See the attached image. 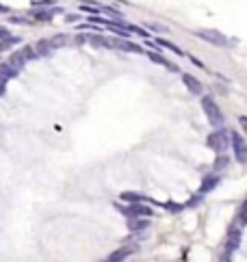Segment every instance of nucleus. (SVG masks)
Listing matches in <instances>:
<instances>
[{"label":"nucleus","instance_id":"3","mask_svg":"<svg viewBox=\"0 0 247 262\" xmlns=\"http://www.w3.org/2000/svg\"><path fill=\"white\" fill-rule=\"evenodd\" d=\"M206 143H208L210 150H215L217 154H224L228 147H230V134L226 132V128H217L215 132L208 134Z\"/></svg>","mask_w":247,"mask_h":262},{"label":"nucleus","instance_id":"8","mask_svg":"<svg viewBox=\"0 0 247 262\" xmlns=\"http://www.w3.org/2000/svg\"><path fill=\"white\" fill-rule=\"evenodd\" d=\"M182 82H184L186 89H189V91L193 93V95H202V93H204V85L195 78V76H191V74H182Z\"/></svg>","mask_w":247,"mask_h":262},{"label":"nucleus","instance_id":"9","mask_svg":"<svg viewBox=\"0 0 247 262\" xmlns=\"http://www.w3.org/2000/svg\"><path fill=\"white\" fill-rule=\"evenodd\" d=\"M132 252H135V247H122V249H117V252H113L108 256V262H124Z\"/></svg>","mask_w":247,"mask_h":262},{"label":"nucleus","instance_id":"17","mask_svg":"<svg viewBox=\"0 0 247 262\" xmlns=\"http://www.w3.org/2000/svg\"><path fill=\"white\" fill-rule=\"evenodd\" d=\"M17 74H20V71H15V69L11 67L9 63H0V76H2L4 80H11V78H15Z\"/></svg>","mask_w":247,"mask_h":262},{"label":"nucleus","instance_id":"24","mask_svg":"<svg viewBox=\"0 0 247 262\" xmlns=\"http://www.w3.org/2000/svg\"><path fill=\"white\" fill-rule=\"evenodd\" d=\"M189 59H191V63H193V65H195V67H200V69L204 67V63L200 61V59H195V57H191V55H189Z\"/></svg>","mask_w":247,"mask_h":262},{"label":"nucleus","instance_id":"16","mask_svg":"<svg viewBox=\"0 0 247 262\" xmlns=\"http://www.w3.org/2000/svg\"><path fill=\"white\" fill-rule=\"evenodd\" d=\"M85 41H89V44H93V46H102V48H113V41L104 39L102 35H87Z\"/></svg>","mask_w":247,"mask_h":262},{"label":"nucleus","instance_id":"23","mask_svg":"<svg viewBox=\"0 0 247 262\" xmlns=\"http://www.w3.org/2000/svg\"><path fill=\"white\" fill-rule=\"evenodd\" d=\"M219 262H232V254L230 252H224V254H221V260Z\"/></svg>","mask_w":247,"mask_h":262},{"label":"nucleus","instance_id":"22","mask_svg":"<svg viewBox=\"0 0 247 262\" xmlns=\"http://www.w3.org/2000/svg\"><path fill=\"white\" fill-rule=\"evenodd\" d=\"M50 4H54V0H37L35 7H50Z\"/></svg>","mask_w":247,"mask_h":262},{"label":"nucleus","instance_id":"13","mask_svg":"<svg viewBox=\"0 0 247 262\" xmlns=\"http://www.w3.org/2000/svg\"><path fill=\"white\" fill-rule=\"evenodd\" d=\"M52 50H54V48L50 44V39H41L39 44L35 46V55H37V57H48Z\"/></svg>","mask_w":247,"mask_h":262},{"label":"nucleus","instance_id":"25","mask_svg":"<svg viewBox=\"0 0 247 262\" xmlns=\"http://www.w3.org/2000/svg\"><path fill=\"white\" fill-rule=\"evenodd\" d=\"M9 28H4V26H0V39H4V37H9Z\"/></svg>","mask_w":247,"mask_h":262},{"label":"nucleus","instance_id":"5","mask_svg":"<svg viewBox=\"0 0 247 262\" xmlns=\"http://www.w3.org/2000/svg\"><path fill=\"white\" fill-rule=\"evenodd\" d=\"M122 210V214H126L128 219H137V217H152L154 210L143 204H128V206H122L119 208Z\"/></svg>","mask_w":247,"mask_h":262},{"label":"nucleus","instance_id":"7","mask_svg":"<svg viewBox=\"0 0 247 262\" xmlns=\"http://www.w3.org/2000/svg\"><path fill=\"white\" fill-rule=\"evenodd\" d=\"M241 234H243V232H241V228L239 225H232L230 228V232H228V243H226V252H237L239 249V245H241Z\"/></svg>","mask_w":247,"mask_h":262},{"label":"nucleus","instance_id":"14","mask_svg":"<svg viewBox=\"0 0 247 262\" xmlns=\"http://www.w3.org/2000/svg\"><path fill=\"white\" fill-rule=\"evenodd\" d=\"M154 46H159V48H167V50H171V52H176V55H182V57H186L182 50L176 46V44H171V41H167V39H163V37H156L154 39Z\"/></svg>","mask_w":247,"mask_h":262},{"label":"nucleus","instance_id":"28","mask_svg":"<svg viewBox=\"0 0 247 262\" xmlns=\"http://www.w3.org/2000/svg\"><path fill=\"white\" fill-rule=\"evenodd\" d=\"M239 122H241V126H243V130H245V132H247V117H241Z\"/></svg>","mask_w":247,"mask_h":262},{"label":"nucleus","instance_id":"19","mask_svg":"<svg viewBox=\"0 0 247 262\" xmlns=\"http://www.w3.org/2000/svg\"><path fill=\"white\" fill-rule=\"evenodd\" d=\"M59 11H61V9H52V11H35L33 17H35V20H44V22H48V20H52L54 13H59Z\"/></svg>","mask_w":247,"mask_h":262},{"label":"nucleus","instance_id":"18","mask_svg":"<svg viewBox=\"0 0 247 262\" xmlns=\"http://www.w3.org/2000/svg\"><path fill=\"white\" fill-rule=\"evenodd\" d=\"M128 228H130L132 232H143V230L150 228V221H148V219H141V221H137V219H130V221H128Z\"/></svg>","mask_w":247,"mask_h":262},{"label":"nucleus","instance_id":"27","mask_svg":"<svg viewBox=\"0 0 247 262\" xmlns=\"http://www.w3.org/2000/svg\"><path fill=\"white\" fill-rule=\"evenodd\" d=\"M226 165H228V158H226V156H221V158H219V165H215V169H217V167L221 169V167H226Z\"/></svg>","mask_w":247,"mask_h":262},{"label":"nucleus","instance_id":"2","mask_svg":"<svg viewBox=\"0 0 247 262\" xmlns=\"http://www.w3.org/2000/svg\"><path fill=\"white\" fill-rule=\"evenodd\" d=\"M195 35H197V37H200V39L208 41V44L217 46V48H230L232 44H237V41L228 39L224 33L215 31V28H200V31H195Z\"/></svg>","mask_w":247,"mask_h":262},{"label":"nucleus","instance_id":"1","mask_svg":"<svg viewBox=\"0 0 247 262\" xmlns=\"http://www.w3.org/2000/svg\"><path fill=\"white\" fill-rule=\"evenodd\" d=\"M202 109H204V113H206L210 126H213L215 130L226 126V117H224V113H221V109L217 106V102H215L213 98H210V95H204V98H202Z\"/></svg>","mask_w":247,"mask_h":262},{"label":"nucleus","instance_id":"29","mask_svg":"<svg viewBox=\"0 0 247 262\" xmlns=\"http://www.w3.org/2000/svg\"><path fill=\"white\" fill-rule=\"evenodd\" d=\"M104 262H108V260H104Z\"/></svg>","mask_w":247,"mask_h":262},{"label":"nucleus","instance_id":"21","mask_svg":"<svg viewBox=\"0 0 247 262\" xmlns=\"http://www.w3.org/2000/svg\"><path fill=\"white\" fill-rule=\"evenodd\" d=\"M148 28H152V31H156V33H169V28L161 26V24H148Z\"/></svg>","mask_w":247,"mask_h":262},{"label":"nucleus","instance_id":"15","mask_svg":"<svg viewBox=\"0 0 247 262\" xmlns=\"http://www.w3.org/2000/svg\"><path fill=\"white\" fill-rule=\"evenodd\" d=\"M7 63H9L15 71H22V67L26 65V59L22 57V52H15V55H11V57H9V61H7Z\"/></svg>","mask_w":247,"mask_h":262},{"label":"nucleus","instance_id":"10","mask_svg":"<svg viewBox=\"0 0 247 262\" xmlns=\"http://www.w3.org/2000/svg\"><path fill=\"white\" fill-rule=\"evenodd\" d=\"M119 199L126 201V204H141V201H146L148 197L141 193H130V191H126V193L119 195Z\"/></svg>","mask_w":247,"mask_h":262},{"label":"nucleus","instance_id":"26","mask_svg":"<svg viewBox=\"0 0 247 262\" xmlns=\"http://www.w3.org/2000/svg\"><path fill=\"white\" fill-rule=\"evenodd\" d=\"M11 22H15V24H28L26 17H11Z\"/></svg>","mask_w":247,"mask_h":262},{"label":"nucleus","instance_id":"6","mask_svg":"<svg viewBox=\"0 0 247 262\" xmlns=\"http://www.w3.org/2000/svg\"><path fill=\"white\" fill-rule=\"evenodd\" d=\"M217 184H219V176H215V174H210V176H206L204 178V182H202V187L197 189V193H195V197H193V201H197V199H202L206 193H210Z\"/></svg>","mask_w":247,"mask_h":262},{"label":"nucleus","instance_id":"4","mask_svg":"<svg viewBox=\"0 0 247 262\" xmlns=\"http://www.w3.org/2000/svg\"><path fill=\"white\" fill-rule=\"evenodd\" d=\"M230 147L234 150V158L239 160V163H247V143H245V139L241 136L239 132H230Z\"/></svg>","mask_w":247,"mask_h":262},{"label":"nucleus","instance_id":"20","mask_svg":"<svg viewBox=\"0 0 247 262\" xmlns=\"http://www.w3.org/2000/svg\"><path fill=\"white\" fill-rule=\"evenodd\" d=\"M239 223L247 225V199L243 201V206H241V210H239Z\"/></svg>","mask_w":247,"mask_h":262},{"label":"nucleus","instance_id":"12","mask_svg":"<svg viewBox=\"0 0 247 262\" xmlns=\"http://www.w3.org/2000/svg\"><path fill=\"white\" fill-rule=\"evenodd\" d=\"M113 48H119V50H126V52H143V48L141 46H137V44H132V41H113Z\"/></svg>","mask_w":247,"mask_h":262},{"label":"nucleus","instance_id":"11","mask_svg":"<svg viewBox=\"0 0 247 262\" xmlns=\"http://www.w3.org/2000/svg\"><path fill=\"white\" fill-rule=\"evenodd\" d=\"M148 59L150 61H154V63H159V65H163V67H167V69H171V71H178V67L173 65L171 61H167L165 57H161V55H156V52H148Z\"/></svg>","mask_w":247,"mask_h":262}]
</instances>
